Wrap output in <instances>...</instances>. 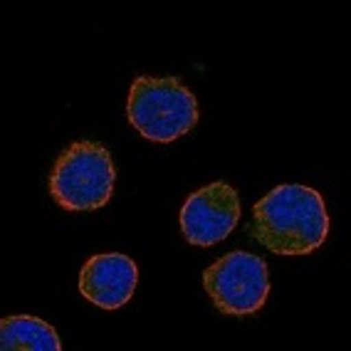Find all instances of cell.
Segmentation results:
<instances>
[{
    "instance_id": "cell-2",
    "label": "cell",
    "mask_w": 351,
    "mask_h": 351,
    "mask_svg": "<svg viewBox=\"0 0 351 351\" xmlns=\"http://www.w3.org/2000/svg\"><path fill=\"white\" fill-rule=\"evenodd\" d=\"M129 124L149 141L171 144L198 124V99L178 77H149L134 80L126 101Z\"/></svg>"
},
{
    "instance_id": "cell-4",
    "label": "cell",
    "mask_w": 351,
    "mask_h": 351,
    "mask_svg": "<svg viewBox=\"0 0 351 351\" xmlns=\"http://www.w3.org/2000/svg\"><path fill=\"white\" fill-rule=\"evenodd\" d=\"M203 289L215 309L228 317H250L270 295V270L255 252L232 250L203 272Z\"/></svg>"
},
{
    "instance_id": "cell-5",
    "label": "cell",
    "mask_w": 351,
    "mask_h": 351,
    "mask_svg": "<svg viewBox=\"0 0 351 351\" xmlns=\"http://www.w3.org/2000/svg\"><path fill=\"white\" fill-rule=\"evenodd\" d=\"M240 220V195L230 183H208L186 198L181 206V232L186 243L198 247L226 240Z\"/></svg>"
},
{
    "instance_id": "cell-3",
    "label": "cell",
    "mask_w": 351,
    "mask_h": 351,
    "mask_svg": "<svg viewBox=\"0 0 351 351\" xmlns=\"http://www.w3.org/2000/svg\"><path fill=\"white\" fill-rule=\"evenodd\" d=\"M114 183L117 166L107 146L99 141H75L52 166L50 195L69 213H84L107 206Z\"/></svg>"
},
{
    "instance_id": "cell-1",
    "label": "cell",
    "mask_w": 351,
    "mask_h": 351,
    "mask_svg": "<svg viewBox=\"0 0 351 351\" xmlns=\"http://www.w3.org/2000/svg\"><path fill=\"white\" fill-rule=\"evenodd\" d=\"M247 235L275 255H309L329 235V213L319 191L282 183L252 206Z\"/></svg>"
},
{
    "instance_id": "cell-6",
    "label": "cell",
    "mask_w": 351,
    "mask_h": 351,
    "mask_svg": "<svg viewBox=\"0 0 351 351\" xmlns=\"http://www.w3.org/2000/svg\"><path fill=\"white\" fill-rule=\"evenodd\" d=\"M138 282V267L129 255L101 252L92 255L80 270V292L101 309H121L132 300Z\"/></svg>"
},
{
    "instance_id": "cell-7",
    "label": "cell",
    "mask_w": 351,
    "mask_h": 351,
    "mask_svg": "<svg viewBox=\"0 0 351 351\" xmlns=\"http://www.w3.org/2000/svg\"><path fill=\"white\" fill-rule=\"evenodd\" d=\"M0 349L3 351H60L62 341L55 326L40 317L13 314L0 322Z\"/></svg>"
}]
</instances>
